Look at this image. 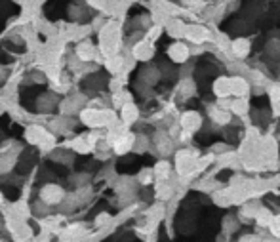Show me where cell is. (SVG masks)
Instances as JSON below:
<instances>
[{"label":"cell","mask_w":280,"mask_h":242,"mask_svg":"<svg viewBox=\"0 0 280 242\" xmlns=\"http://www.w3.org/2000/svg\"><path fill=\"white\" fill-rule=\"evenodd\" d=\"M80 120L84 124L92 126V128H99V126L109 124L111 120H113V113H109V111L86 109L80 113Z\"/></svg>","instance_id":"cell-1"},{"label":"cell","mask_w":280,"mask_h":242,"mask_svg":"<svg viewBox=\"0 0 280 242\" xmlns=\"http://www.w3.org/2000/svg\"><path fill=\"white\" fill-rule=\"evenodd\" d=\"M86 105V97L82 94H75V95H67L63 101L57 103V107L61 111V115H67V117H73L80 111L84 109Z\"/></svg>","instance_id":"cell-2"},{"label":"cell","mask_w":280,"mask_h":242,"mask_svg":"<svg viewBox=\"0 0 280 242\" xmlns=\"http://www.w3.org/2000/svg\"><path fill=\"white\" fill-rule=\"evenodd\" d=\"M63 196H65V191L57 183H46L44 187L40 189V198L46 204H50V206L52 204H59L63 200Z\"/></svg>","instance_id":"cell-3"},{"label":"cell","mask_w":280,"mask_h":242,"mask_svg":"<svg viewBox=\"0 0 280 242\" xmlns=\"http://www.w3.org/2000/svg\"><path fill=\"white\" fill-rule=\"evenodd\" d=\"M59 97L54 92H44V94L37 95V101H34V109L37 113H52L57 107Z\"/></svg>","instance_id":"cell-4"},{"label":"cell","mask_w":280,"mask_h":242,"mask_svg":"<svg viewBox=\"0 0 280 242\" xmlns=\"http://www.w3.org/2000/svg\"><path fill=\"white\" fill-rule=\"evenodd\" d=\"M27 137L31 143H40V145H46V141L50 140V133H48L46 128H42L39 124H32L29 126V130H27Z\"/></svg>","instance_id":"cell-5"},{"label":"cell","mask_w":280,"mask_h":242,"mask_svg":"<svg viewBox=\"0 0 280 242\" xmlns=\"http://www.w3.org/2000/svg\"><path fill=\"white\" fill-rule=\"evenodd\" d=\"M153 54H155V52H153V44L147 42V40H141V42H137V44L133 46V57L139 59V61H147V59H151Z\"/></svg>","instance_id":"cell-6"},{"label":"cell","mask_w":280,"mask_h":242,"mask_svg":"<svg viewBox=\"0 0 280 242\" xmlns=\"http://www.w3.org/2000/svg\"><path fill=\"white\" fill-rule=\"evenodd\" d=\"M189 48L185 46V44H179V42H176V44H171L170 50H168V55H170V59L173 63H185L187 57H189Z\"/></svg>","instance_id":"cell-7"},{"label":"cell","mask_w":280,"mask_h":242,"mask_svg":"<svg viewBox=\"0 0 280 242\" xmlns=\"http://www.w3.org/2000/svg\"><path fill=\"white\" fill-rule=\"evenodd\" d=\"M181 126L185 128L187 132H193V130H198L202 126V118L198 117V113H195V111H189L181 118Z\"/></svg>","instance_id":"cell-8"},{"label":"cell","mask_w":280,"mask_h":242,"mask_svg":"<svg viewBox=\"0 0 280 242\" xmlns=\"http://www.w3.org/2000/svg\"><path fill=\"white\" fill-rule=\"evenodd\" d=\"M77 57L80 61H92L93 57H95V48L90 40H82L77 48Z\"/></svg>","instance_id":"cell-9"},{"label":"cell","mask_w":280,"mask_h":242,"mask_svg":"<svg viewBox=\"0 0 280 242\" xmlns=\"http://www.w3.org/2000/svg\"><path fill=\"white\" fill-rule=\"evenodd\" d=\"M19 156L17 153H8V155H2L0 156V174H10L14 170V166L17 164Z\"/></svg>","instance_id":"cell-10"},{"label":"cell","mask_w":280,"mask_h":242,"mask_svg":"<svg viewBox=\"0 0 280 242\" xmlns=\"http://www.w3.org/2000/svg\"><path fill=\"white\" fill-rule=\"evenodd\" d=\"M50 160L54 162H59V164H71L75 160V153L71 151H63V149H55L50 153Z\"/></svg>","instance_id":"cell-11"},{"label":"cell","mask_w":280,"mask_h":242,"mask_svg":"<svg viewBox=\"0 0 280 242\" xmlns=\"http://www.w3.org/2000/svg\"><path fill=\"white\" fill-rule=\"evenodd\" d=\"M137 117H139V111H137V107H135L133 103L128 101V103L122 105V120H124L126 124H132V122H135Z\"/></svg>","instance_id":"cell-12"},{"label":"cell","mask_w":280,"mask_h":242,"mask_svg":"<svg viewBox=\"0 0 280 242\" xmlns=\"http://www.w3.org/2000/svg\"><path fill=\"white\" fill-rule=\"evenodd\" d=\"M231 50L236 57H246L250 54V42L246 39H238L231 44Z\"/></svg>","instance_id":"cell-13"},{"label":"cell","mask_w":280,"mask_h":242,"mask_svg":"<svg viewBox=\"0 0 280 242\" xmlns=\"http://www.w3.org/2000/svg\"><path fill=\"white\" fill-rule=\"evenodd\" d=\"M65 234H61V238H65V240H77V238H82V236H86V229L82 225H73L69 227V229H65L63 231Z\"/></svg>","instance_id":"cell-14"},{"label":"cell","mask_w":280,"mask_h":242,"mask_svg":"<svg viewBox=\"0 0 280 242\" xmlns=\"http://www.w3.org/2000/svg\"><path fill=\"white\" fill-rule=\"evenodd\" d=\"M214 92H216L219 97H227V95L231 94V80H229V78H219V80H216Z\"/></svg>","instance_id":"cell-15"},{"label":"cell","mask_w":280,"mask_h":242,"mask_svg":"<svg viewBox=\"0 0 280 242\" xmlns=\"http://www.w3.org/2000/svg\"><path fill=\"white\" fill-rule=\"evenodd\" d=\"M170 164L168 162H158V164L155 166V170H153V174H155V178L156 180H162V181H166L168 178H170Z\"/></svg>","instance_id":"cell-16"},{"label":"cell","mask_w":280,"mask_h":242,"mask_svg":"<svg viewBox=\"0 0 280 242\" xmlns=\"http://www.w3.org/2000/svg\"><path fill=\"white\" fill-rule=\"evenodd\" d=\"M31 212L34 216H39V218H44V216H48V212H50V204H46L42 198H39V200L32 202Z\"/></svg>","instance_id":"cell-17"},{"label":"cell","mask_w":280,"mask_h":242,"mask_svg":"<svg viewBox=\"0 0 280 242\" xmlns=\"http://www.w3.org/2000/svg\"><path fill=\"white\" fill-rule=\"evenodd\" d=\"M69 17L73 21H82L86 17V6L84 4H73L69 8Z\"/></svg>","instance_id":"cell-18"},{"label":"cell","mask_w":280,"mask_h":242,"mask_svg":"<svg viewBox=\"0 0 280 242\" xmlns=\"http://www.w3.org/2000/svg\"><path fill=\"white\" fill-rule=\"evenodd\" d=\"M269 227H271V231L274 236H280V216H276V218L271 219V223H269Z\"/></svg>","instance_id":"cell-19"},{"label":"cell","mask_w":280,"mask_h":242,"mask_svg":"<svg viewBox=\"0 0 280 242\" xmlns=\"http://www.w3.org/2000/svg\"><path fill=\"white\" fill-rule=\"evenodd\" d=\"M8 75H10V71H8V67L6 65H0V86L8 80Z\"/></svg>","instance_id":"cell-20"},{"label":"cell","mask_w":280,"mask_h":242,"mask_svg":"<svg viewBox=\"0 0 280 242\" xmlns=\"http://www.w3.org/2000/svg\"><path fill=\"white\" fill-rule=\"evenodd\" d=\"M2 200H4V196H2V191H0V206H2Z\"/></svg>","instance_id":"cell-21"}]
</instances>
